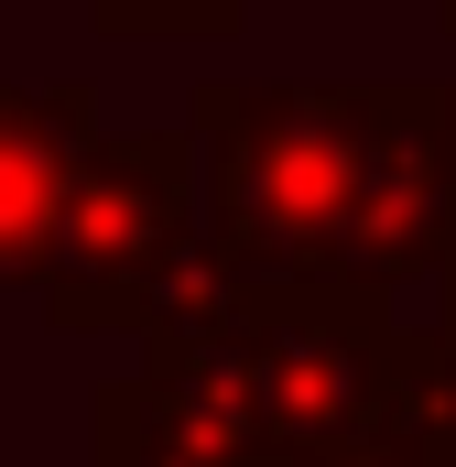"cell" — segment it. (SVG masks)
<instances>
[{
  "instance_id": "obj_1",
  "label": "cell",
  "mask_w": 456,
  "mask_h": 467,
  "mask_svg": "<svg viewBox=\"0 0 456 467\" xmlns=\"http://www.w3.org/2000/svg\"><path fill=\"white\" fill-rule=\"evenodd\" d=\"M196 229L239 283H294L337 272L347 207H358V152H369V88L347 77H272V88H196Z\"/></svg>"
},
{
  "instance_id": "obj_2",
  "label": "cell",
  "mask_w": 456,
  "mask_h": 467,
  "mask_svg": "<svg viewBox=\"0 0 456 467\" xmlns=\"http://www.w3.org/2000/svg\"><path fill=\"white\" fill-rule=\"evenodd\" d=\"M196 250V141L185 130H109L77 152L66 207L33 261V305L66 337H130L141 294Z\"/></svg>"
},
{
  "instance_id": "obj_3",
  "label": "cell",
  "mask_w": 456,
  "mask_h": 467,
  "mask_svg": "<svg viewBox=\"0 0 456 467\" xmlns=\"http://www.w3.org/2000/svg\"><path fill=\"white\" fill-rule=\"evenodd\" d=\"M228 358L283 457L347 435L402 369H413V316L380 283L347 272H294V283H239L228 305Z\"/></svg>"
},
{
  "instance_id": "obj_4",
  "label": "cell",
  "mask_w": 456,
  "mask_h": 467,
  "mask_svg": "<svg viewBox=\"0 0 456 467\" xmlns=\"http://www.w3.org/2000/svg\"><path fill=\"white\" fill-rule=\"evenodd\" d=\"M88 467H283V446L261 435V413L239 391L228 316L185 327V337H141V369L98 380Z\"/></svg>"
},
{
  "instance_id": "obj_5",
  "label": "cell",
  "mask_w": 456,
  "mask_h": 467,
  "mask_svg": "<svg viewBox=\"0 0 456 467\" xmlns=\"http://www.w3.org/2000/svg\"><path fill=\"white\" fill-rule=\"evenodd\" d=\"M347 283L413 294L456 272V141L446 88H369V152H358V207L337 239Z\"/></svg>"
},
{
  "instance_id": "obj_6",
  "label": "cell",
  "mask_w": 456,
  "mask_h": 467,
  "mask_svg": "<svg viewBox=\"0 0 456 467\" xmlns=\"http://www.w3.org/2000/svg\"><path fill=\"white\" fill-rule=\"evenodd\" d=\"M88 141H98V99H88V88H22V77L0 66V294H11V283L33 294L44 229H55L66 174H77Z\"/></svg>"
},
{
  "instance_id": "obj_7",
  "label": "cell",
  "mask_w": 456,
  "mask_h": 467,
  "mask_svg": "<svg viewBox=\"0 0 456 467\" xmlns=\"http://www.w3.org/2000/svg\"><path fill=\"white\" fill-rule=\"evenodd\" d=\"M283 467H456V380L435 369L424 327H413V369L347 435H326V446H305V457H283Z\"/></svg>"
},
{
  "instance_id": "obj_8",
  "label": "cell",
  "mask_w": 456,
  "mask_h": 467,
  "mask_svg": "<svg viewBox=\"0 0 456 467\" xmlns=\"http://www.w3.org/2000/svg\"><path fill=\"white\" fill-rule=\"evenodd\" d=\"M88 22L119 33V44H174V33H239L250 22V0H88Z\"/></svg>"
},
{
  "instance_id": "obj_9",
  "label": "cell",
  "mask_w": 456,
  "mask_h": 467,
  "mask_svg": "<svg viewBox=\"0 0 456 467\" xmlns=\"http://www.w3.org/2000/svg\"><path fill=\"white\" fill-rule=\"evenodd\" d=\"M424 348H435V369L456 380V272L435 283V316H424Z\"/></svg>"
},
{
  "instance_id": "obj_10",
  "label": "cell",
  "mask_w": 456,
  "mask_h": 467,
  "mask_svg": "<svg viewBox=\"0 0 456 467\" xmlns=\"http://www.w3.org/2000/svg\"><path fill=\"white\" fill-rule=\"evenodd\" d=\"M435 22H446V33H456V0H435Z\"/></svg>"
},
{
  "instance_id": "obj_11",
  "label": "cell",
  "mask_w": 456,
  "mask_h": 467,
  "mask_svg": "<svg viewBox=\"0 0 456 467\" xmlns=\"http://www.w3.org/2000/svg\"><path fill=\"white\" fill-rule=\"evenodd\" d=\"M446 141H456V88H446Z\"/></svg>"
}]
</instances>
